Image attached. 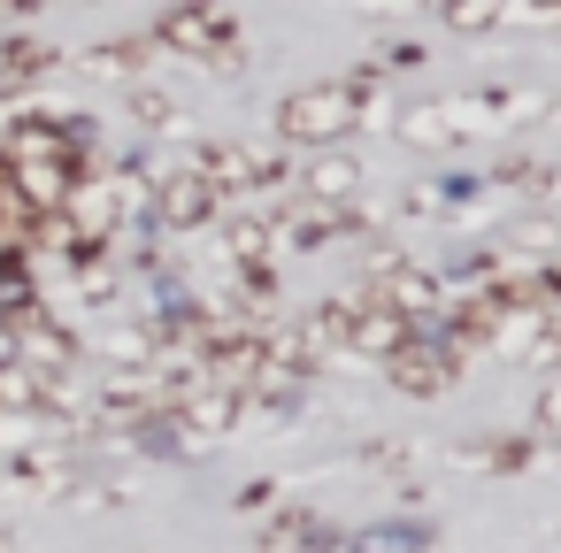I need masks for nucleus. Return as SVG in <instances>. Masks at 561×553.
Here are the masks:
<instances>
[{"label":"nucleus","instance_id":"obj_1","mask_svg":"<svg viewBox=\"0 0 561 553\" xmlns=\"http://www.w3.org/2000/svg\"><path fill=\"white\" fill-rule=\"evenodd\" d=\"M369 93H377V78H331V85H308V93L285 101V131H293V139H339V131H354V116L369 108Z\"/></svg>","mask_w":561,"mask_h":553},{"label":"nucleus","instance_id":"obj_2","mask_svg":"<svg viewBox=\"0 0 561 553\" xmlns=\"http://www.w3.org/2000/svg\"><path fill=\"white\" fill-rule=\"evenodd\" d=\"M162 39H178V47H224L231 55V24L224 16H162Z\"/></svg>","mask_w":561,"mask_h":553},{"label":"nucleus","instance_id":"obj_3","mask_svg":"<svg viewBox=\"0 0 561 553\" xmlns=\"http://www.w3.org/2000/svg\"><path fill=\"white\" fill-rule=\"evenodd\" d=\"M415 545H423L415 522H392V530H362L354 538V553H415Z\"/></svg>","mask_w":561,"mask_h":553},{"label":"nucleus","instance_id":"obj_4","mask_svg":"<svg viewBox=\"0 0 561 553\" xmlns=\"http://www.w3.org/2000/svg\"><path fill=\"white\" fill-rule=\"evenodd\" d=\"M400 331H408L400 315H362V323H354V338H362V346H400Z\"/></svg>","mask_w":561,"mask_h":553},{"label":"nucleus","instance_id":"obj_5","mask_svg":"<svg viewBox=\"0 0 561 553\" xmlns=\"http://www.w3.org/2000/svg\"><path fill=\"white\" fill-rule=\"evenodd\" d=\"M546 430H561V384L546 392Z\"/></svg>","mask_w":561,"mask_h":553}]
</instances>
